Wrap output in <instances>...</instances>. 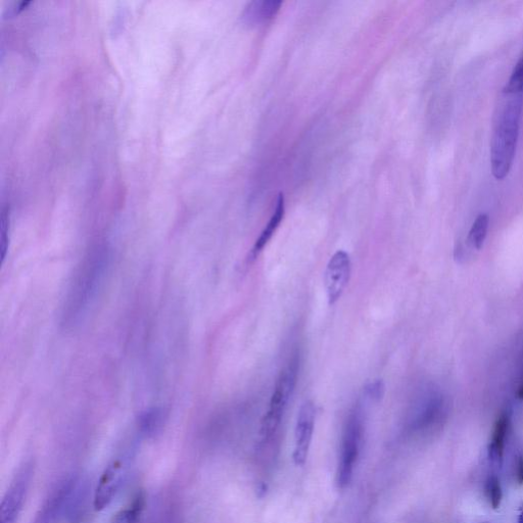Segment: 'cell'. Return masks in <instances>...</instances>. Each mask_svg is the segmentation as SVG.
I'll return each instance as SVG.
<instances>
[{
    "instance_id": "cell-16",
    "label": "cell",
    "mask_w": 523,
    "mask_h": 523,
    "mask_svg": "<svg viewBox=\"0 0 523 523\" xmlns=\"http://www.w3.org/2000/svg\"><path fill=\"white\" fill-rule=\"evenodd\" d=\"M503 92L523 94V55L513 69L510 79L503 89Z\"/></svg>"
},
{
    "instance_id": "cell-1",
    "label": "cell",
    "mask_w": 523,
    "mask_h": 523,
    "mask_svg": "<svg viewBox=\"0 0 523 523\" xmlns=\"http://www.w3.org/2000/svg\"><path fill=\"white\" fill-rule=\"evenodd\" d=\"M523 110V94L504 93L496 108L491 140L492 173L503 180L512 167Z\"/></svg>"
},
{
    "instance_id": "cell-18",
    "label": "cell",
    "mask_w": 523,
    "mask_h": 523,
    "mask_svg": "<svg viewBox=\"0 0 523 523\" xmlns=\"http://www.w3.org/2000/svg\"><path fill=\"white\" fill-rule=\"evenodd\" d=\"M385 386L383 382H375L366 388V394L373 400H380L384 396Z\"/></svg>"
},
{
    "instance_id": "cell-21",
    "label": "cell",
    "mask_w": 523,
    "mask_h": 523,
    "mask_svg": "<svg viewBox=\"0 0 523 523\" xmlns=\"http://www.w3.org/2000/svg\"><path fill=\"white\" fill-rule=\"evenodd\" d=\"M517 394H518V397H519L520 399L523 400V384H522L521 387L519 388Z\"/></svg>"
},
{
    "instance_id": "cell-4",
    "label": "cell",
    "mask_w": 523,
    "mask_h": 523,
    "mask_svg": "<svg viewBox=\"0 0 523 523\" xmlns=\"http://www.w3.org/2000/svg\"><path fill=\"white\" fill-rule=\"evenodd\" d=\"M350 255L338 251L327 264L324 274L325 290L330 305L336 304L344 294L351 277Z\"/></svg>"
},
{
    "instance_id": "cell-15",
    "label": "cell",
    "mask_w": 523,
    "mask_h": 523,
    "mask_svg": "<svg viewBox=\"0 0 523 523\" xmlns=\"http://www.w3.org/2000/svg\"><path fill=\"white\" fill-rule=\"evenodd\" d=\"M486 494L493 509H499L503 500V489L497 474H492L487 481Z\"/></svg>"
},
{
    "instance_id": "cell-11",
    "label": "cell",
    "mask_w": 523,
    "mask_h": 523,
    "mask_svg": "<svg viewBox=\"0 0 523 523\" xmlns=\"http://www.w3.org/2000/svg\"><path fill=\"white\" fill-rule=\"evenodd\" d=\"M489 222V216L481 214L472 224L468 240L474 249L481 250L484 247L488 235Z\"/></svg>"
},
{
    "instance_id": "cell-12",
    "label": "cell",
    "mask_w": 523,
    "mask_h": 523,
    "mask_svg": "<svg viewBox=\"0 0 523 523\" xmlns=\"http://www.w3.org/2000/svg\"><path fill=\"white\" fill-rule=\"evenodd\" d=\"M145 508L144 495H138L132 505L118 512L112 523H140Z\"/></svg>"
},
{
    "instance_id": "cell-8",
    "label": "cell",
    "mask_w": 523,
    "mask_h": 523,
    "mask_svg": "<svg viewBox=\"0 0 523 523\" xmlns=\"http://www.w3.org/2000/svg\"><path fill=\"white\" fill-rule=\"evenodd\" d=\"M316 409L311 401L305 402L299 412L296 425V446L294 461L303 466L308 458L315 429Z\"/></svg>"
},
{
    "instance_id": "cell-13",
    "label": "cell",
    "mask_w": 523,
    "mask_h": 523,
    "mask_svg": "<svg viewBox=\"0 0 523 523\" xmlns=\"http://www.w3.org/2000/svg\"><path fill=\"white\" fill-rule=\"evenodd\" d=\"M280 5V2L253 3L248 10L249 15L247 18L250 22H260L272 18L278 12Z\"/></svg>"
},
{
    "instance_id": "cell-3",
    "label": "cell",
    "mask_w": 523,
    "mask_h": 523,
    "mask_svg": "<svg viewBox=\"0 0 523 523\" xmlns=\"http://www.w3.org/2000/svg\"><path fill=\"white\" fill-rule=\"evenodd\" d=\"M361 433V419L356 413L350 417L344 435L341 461L338 471V482L341 488L349 485L352 480L353 471L359 455Z\"/></svg>"
},
{
    "instance_id": "cell-5",
    "label": "cell",
    "mask_w": 523,
    "mask_h": 523,
    "mask_svg": "<svg viewBox=\"0 0 523 523\" xmlns=\"http://www.w3.org/2000/svg\"><path fill=\"white\" fill-rule=\"evenodd\" d=\"M33 467L25 463L7 491L0 506V523H16L30 485Z\"/></svg>"
},
{
    "instance_id": "cell-19",
    "label": "cell",
    "mask_w": 523,
    "mask_h": 523,
    "mask_svg": "<svg viewBox=\"0 0 523 523\" xmlns=\"http://www.w3.org/2000/svg\"><path fill=\"white\" fill-rule=\"evenodd\" d=\"M516 482L519 486H523V456H519L516 461Z\"/></svg>"
},
{
    "instance_id": "cell-9",
    "label": "cell",
    "mask_w": 523,
    "mask_h": 523,
    "mask_svg": "<svg viewBox=\"0 0 523 523\" xmlns=\"http://www.w3.org/2000/svg\"><path fill=\"white\" fill-rule=\"evenodd\" d=\"M509 427L510 417L507 413H502L494 425L489 446V458L496 466H501L503 463Z\"/></svg>"
},
{
    "instance_id": "cell-10",
    "label": "cell",
    "mask_w": 523,
    "mask_h": 523,
    "mask_svg": "<svg viewBox=\"0 0 523 523\" xmlns=\"http://www.w3.org/2000/svg\"><path fill=\"white\" fill-rule=\"evenodd\" d=\"M285 214V203H284V197L282 194L279 195L277 200V205L274 214L272 215L269 223L261 233L259 239L257 240L252 252H251V258L256 259L260 253L264 250V248L268 245L270 240L272 239L273 234L279 227L281 221L283 220Z\"/></svg>"
},
{
    "instance_id": "cell-14",
    "label": "cell",
    "mask_w": 523,
    "mask_h": 523,
    "mask_svg": "<svg viewBox=\"0 0 523 523\" xmlns=\"http://www.w3.org/2000/svg\"><path fill=\"white\" fill-rule=\"evenodd\" d=\"M163 414L159 410H152L142 414L139 419L140 431L146 435H154L162 425Z\"/></svg>"
},
{
    "instance_id": "cell-17",
    "label": "cell",
    "mask_w": 523,
    "mask_h": 523,
    "mask_svg": "<svg viewBox=\"0 0 523 523\" xmlns=\"http://www.w3.org/2000/svg\"><path fill=\"white\" fill-rule=\"evenodd\" d=\"M8 233L9 223L6 216L2 218V230H0V252H2V260L4 261L8 251Z\"/></svg>"
},
{
    "instance_id": "cell-2",
    "label": "cell",
    "mask_w": 523,
    "mask_h": 523,
    "mask_svg": "<svg viewBox=\"0 0 523 523\" xmlns=\"http://www.w3.org/2000/svg\"><path fill=\"white\" fill-rule=\"evenodd\" d=\"M300 368V360L295 355L279 374L271 397L269 409L262 421L261 435L272 437L280 425L285 409L295 392Z\"/></svg>"
},
{
    "instance_id": "cell-6",
    "label": "cell",
    "mask_w": 523,
    "mask_h": 523,
    "mask_svg": "<svg viewBox=\"0 0 523 523\" xmlns=\"http://www.w3.org/2000/svg\"><path fill=\"white\" fill-rule=\"evenodd\" d=\"M127 470L125 457L117 458L106 468L94 493L95 510L102 511L111 504L125 481Z\"/></svg>"
},
{
    "instance_id": "cell-7",
    "label": "cell",
    "mask_w": 523,
    "mask_h": 523,
    "mask_svg": "<svg viewBox=\"0 0 523 523\" xmlns=\"http://www.w3.org/2000/svg\"><path fill=\"white\" fill-rule=\"evenodd\" d=\"M78 484L76 477L64 480L46 499L32 523H57L62 516H66Z\"/></svg>"
},
{
    "instance_id": "cell-20",
    "label": "cell",
    "mask_w": 523,
    "mask_h": 523,
    "mask_svg": "<svg viewBox=\"0 0 523 523\" xmlns=\"http://www.w3.org/2000/svg\"><path fill=\"white\" fill-rule=\"evenodd\" d=\"M516 523H523V509L519 513Z\"/></svg>"
}]
</instances>
